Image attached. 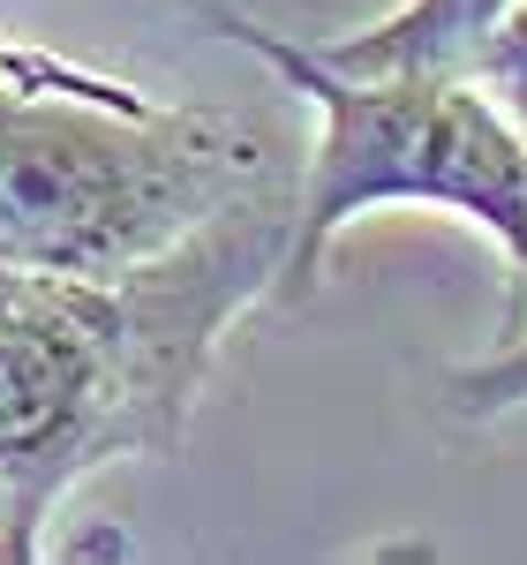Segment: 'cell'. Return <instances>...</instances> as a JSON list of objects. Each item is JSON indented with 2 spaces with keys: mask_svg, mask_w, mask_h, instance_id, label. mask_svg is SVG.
I'll list each match as a JSON object with an SVG mask.
<instances>
[{
  "mask_svg": "<svg viewBox=\"0 0 527 565\" xmlns=\"http://www.w3.org/2000/svg\"><path fill=\"white\" fill-rule=\"evenodd\" d=\"M505 0H399L392 15L362 23L347 39H324V61L340 68H460V53L483 39V23Z\"/></svg>",
  "mask_w": 527,
  "mask_h": 565,
  "instance_id": "4",
  "label": "cell"
},
{
  "mask_svg": "<svg viewBox=\"0 0 527 565\" xmlns=\"http://www.w3.org/2000/svg\"><path fill=\"white\" fill-rule=\"evenodd\" d=\"M279 167L257 121L151 98L68 53L0 76V257L23 271L143 264Z\"/></svg>",
  "mask_w": 527,
  "mask_h": 565,
  "instance_id": "3",
  "label": "cell"
},
{
  "mask_svg": "<svg viewBox=\"0 0 527 565\" xmlns=\"http://www.w3.org/2000/svg\"><path fill=\"white\" fill-rule=\"evenodd\" d=\"M226 45H241L287 98H302L316 136L294 167V249L279 302L302 309L354 218L452 212L513 271V309L497 348L444 370L452 423H497L527 407V143L460 68H340L316 39H287L234 0H189Z\"/></svg>",
  "mask_w": 527,
  "mask_h": 565,
  "instance_id": "2",
  "label": "cell"
},
{
  "mask_svg": "<svg viewBox=\"0 0 527 565\" xmlns=\"http://www.w3.org/2000/svg\"><path fill=\"white\" fill-rule=\"evenodd\" d=\"M460 76L483 90L527 143V0H505V8L490 15L483 39L460 53Z\"/></svg>",
  "mask_w": 527,
  "mask_h": 565,
  "instance_id": "5",
  "label": "cell"
},
{
  "mask_svg": "<svg viewBox=\"0 0 527 565\" xmlns=\"http://www.w3.org/2000/svg\"><path fill=\"white\" fill-rule=\"evenodd\" d=\"M23 279H31L23 264H8V257H0V309H8V302H15V295H23Z\"/></svg>",
  "mask_w": 527,
  "mask_h": 565,
  "instance_id": "6",
  "label": "cell"
},
{
  "mask_svg": "<svg viewBox=\"0 0 527 565\" xmlns=\"http://www.w3.org/2000/svg\"><path fill=\"white\" fill-rule=\"evenodd\" d=\"M294 167L121 271H31L0 309V565L45 558L53 513L106 468L174 460L226 332L279 302Z\"/></svg>",
  "mask_w": 527,
  "mask_h": 565,
  "instance_id": "1",
  "label": "cell"
}]
</instances>
